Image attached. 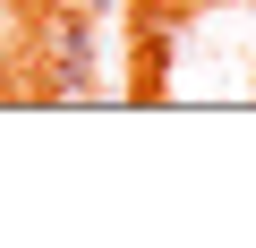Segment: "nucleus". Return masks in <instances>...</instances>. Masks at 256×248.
I'll return each mask as SVG.
<instances>
[{
	"label": "nucleus",
	"mask_w": 256,
	"mask_h": 248,
	"mask_svg": "<svg viewBox=\"0 0 256 248\" xmlns=\"http://www.w3.org/2000/svg\"><path fill=\"white\" fill-rule=\"evenodd\" d=\"M26 52H34V69H43V94H52V103H94V9H77V0L34 9Z\"/></svg>",
	"instance_id": "f257e3e1"
},
{
	"label": "nucleus",
	"mask_w": 256,
	"mask_h": 248,
	"mask_svg": "<svg viewBox=\"0 0 256 248\" xmlns=\"http://www.w3.org/2000/svg\"><path fill=\"white\" fill-rule=\"evenodd\" d=\"M154 18H196V9H214V0H146Z\"/></svg>",
	"instance_id": "f03ea898"
},
{
	"label": "nucleus",
	"mask_w": 256,
	"mask_h": 248,
	"mask_svg": "<svg viewBox=\"0 0 256 248\" xmlns=\"http://www.w3.org/2000/svg\"><path fill=\"white\" fill-rule=\"evenodd\" d=\"M77 9H111V0H77Z\"/></svg>",
	"instance_id": "7ed1b4c3"
}]
</instances>
